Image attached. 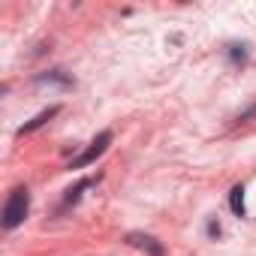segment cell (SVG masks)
<instances>
[{"label": "cell", "instance_id": "6da1fadb", "mask_svg": "<svg viewBox=\"0 0 256 256\" xmlns=\"http://www.w3.org/2000/svg\"><path fill=\"white\" fill-rule=\"evenodd\" d=\"M28 214H30V190L24 184H18L6 196V202H4V211H0V226H4L6 232H12V229H18L28 220Z\"/></svg>", "mask_w": 256, "mask_h": 256}, {"label": "cell", "instance_id": "7a4b0ae2", "mask_svg": "<svg viewBox=\"0 0 256 256\" xmlns=\"http://www.w3.org/2000/svg\"><path fill=\"white\" fill-rule=\"evenodd\" d=\"M112 142H114V133H112V130H102V133H96V139H94V142H90V145H88V148L78 154V157H72V160L66 163V169L72 172V169H84V166L96 163V160H100V157L108 151V145H112Z\"/></svg>", "mask_w": 256, "mask_h": 256}, {"label": "cell", "instance_id": "3957f363", "mask_svg": "<svg viewBox=\"0 0 256 256\" xmlns=\"http://www.w3.org/2000/svg\"><path fill=\"white\" fill-rule=\"evenodd\" d=\"M34 84H58V88H64V90H70V88H76V78L66 72V70H60V66H54V70H46V72H36L34 76Z\"/></svg>", "mask_w": 256, "mask_h": 256}, {"label": "cell", "instance_id": "277c9868", "mask_svg": "<svg viewBox=\"0 0 256 256\" xmlns=\"http://www.w3.org/2000/svg\"><path fill=\"white\" fill-rule=\"evenodd\" d=\"M60 114V106H48V108H42L40 114H34L30 120H24L22 126H18V130H16V136H30V133H36L40 130V126H46L52 118H58Z\"/></svg>", "mask_w": 256, "mask_h": 256}, {"label": "cell", "instance_id": "5b68a950", "mask_svg": "<svg viewBox=\"0 0 256 256\" xmlns=\"http://www.w3.org/2000/svg\"><path fill=\"white\" fill-rule=\"evenodd\" d=\"M223 58L235 66V70H244L250 64V42H226L223 46Z\"/></svg>", "mask_w": 256, "mask_h": 256}, {"label": "cell", "instance_id": "8992f818", "mask_svg": "<svg viewBox=\"0 0 256 256\" xmlns=\"http://www.w3.org/2000/svg\"><path fill=\"white\" fill-rule=\"evenodd\" d=\"M100 178H102V175H96V178H82V181H76V187L64 190V199H60V208H58V211H66V208L78 205V199L84 196V190H90V187H94Z\"/></svg>", "mask_w": 256, "mask_h": 256}, {"label": "cell", "instance_id": "52a82bcc", "mask_svg": "<svg viewBox=\"0 0 256 256\" xmlns=\"http://www.w3.org/2000/svg\"><path fill=\"white\" fill-rule=\"evenodd\" d=\"M126 241H130V244H136L139 250H145L148 256H166V250H163V241H157L154 235H145V232H130V235H126Z\"/></svg>", "mask_w": 256, "mask_h": 256}, {"label": "cell", "instance_id": "ba28073f", "mask_svg": "<svg viewBox=\"0 0 256 256\" xmlns=\"http://www.w3.org/2000/svg\"><path fill=\"white\" fill-rule=\"evenodd\" d=\"M229 211H232L235 217H244V214H247V208H244V184H235V187L229 190Z\"/></svg>", "mask_w": 256, "mask_h": 256}, {"label": "cell", "instance_id": "9c48e42d", "mask_svg": "<svg viewBox=\"0 0 256 256\" xmlns=\"http://www.w3.org/2000/svg\"><path fill=\"white\" fill-rule=\"evenodd\" d=\"M205 232H208V238H214V241H217V238L223 235V226H220V220H217V217H208V223H205Z\"/></svg>", "mask_w": 256, "mask_h": 256}, {"label": "cell", "instance_id": "30bf717a", "mask_svg": "<svg viewBox=\"0 0 256 256\" xmlns=\"http://www.w3.org/2000/svg\"><path fill=\"white\" fill-rule=\"evenodd\" d=\"M253 118H256V102H253V106H250V108H244V112H241V114H238V118H235V124H250V120H253Z\"/></svg>", "mask_w": 256, "mask_h": 256}]
</instances>
